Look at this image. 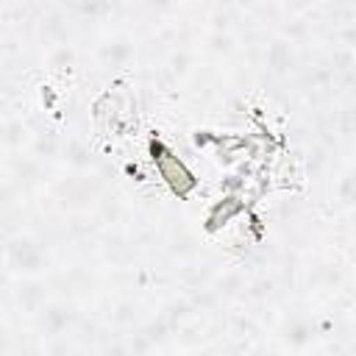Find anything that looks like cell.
I'll use <instances>...</instances> for the list:
<instances>
[{
    "label": "cell",
    "instance_id": "obj_1",
    "mask_svg": "<svg viewBox=\"0 0 356 356\" xmlns=\"http://www.w3.org/2000/svg\"><path fill=\"white\" fill-rule=\"evenodd\" d=\"M159 170H161V175L170 181V186H172L175 192H181V195L195 186V178L189 175V170H186L181 161H175L170 153H161V156H159Z\"/></svg>",
    "mask_w": 356,
    "mask_h": 356
}]
</instances>
